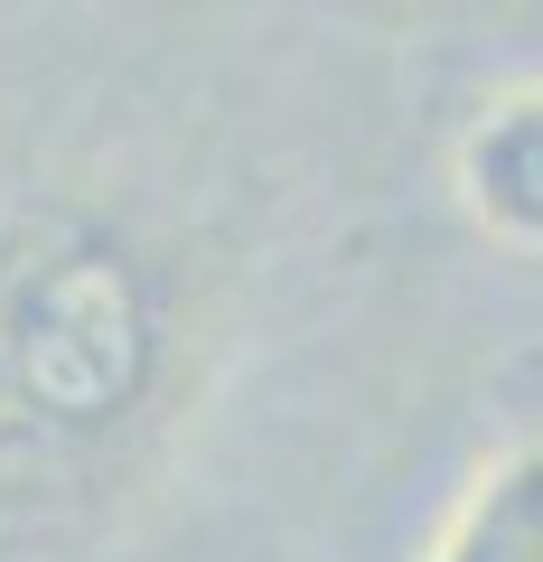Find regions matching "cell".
Instances as JSON below:
<instances>
[{
	"label": "cell",
	"instance_id": "cell-2",
	"mask_svg": "<svg viewBox=\"0 0 543 562\" xmlns=\"http://www.w3.org/2000/svg\"><path fill=\"white\" fill-rule=\"evenodd\" d=\"M450 179H460V206L497 244L543 254V85H516L468 122Z\"/></svg>",
	"mask_w": 543,
	"mask_h": 562
},
{
	"label": "cell",
	"instance_id": "cell-1",
	"mask_svg": "<svg viewBox=\"0 0 543 562\" xmlns=\"http://www.w3.org/2000/svg\"><path fill=\"white\" fill-rule=\"evenodd\" d=\"M179 319L142 244L94 206L0 216V506H47L113 469L169 394Z\"/></svg>",
	"mask_w": 543,
	"mask_h": 562
},
{
	"label": "cell",
	"instance_id": "cell-3",
	"mask_svg": "<svg viewBox=\"0 0 543 562\" xmlns=\"http://www.w3.org/2000/svg\"><path fill=\"white\" fill-rule=\"evenodd\" d=\"M422 562H543V431L506 441L460 487V506L441 516Z\"/></svg>",
	"mask_w": 543,
	"mask_h": 562
}]
</instances>
